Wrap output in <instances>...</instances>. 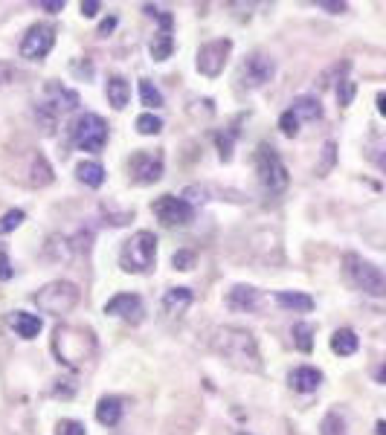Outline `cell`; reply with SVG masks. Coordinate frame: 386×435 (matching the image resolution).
Segmentation results:
<instances>
[{
  "instance_id": "obj_31",
  "label": "cell",
  "mask_w": 386,
  "mask_h": 435,
  "mask_svg": "<svg viewBox=\"0 0 386 435\" xmlns=\"http://www.w3.org/2000/svg\"><path fill=\"white\" fill-rule=\"evenodd\" d=\"M137 131L146 134V137H154V134L163 131V122H160V117H154V114H142L137 119Z\"/></svg>"
},
{
  "instance_id": "obj_1",
  "label": "cell",
  "mask_w": 386,
  "mask_h": 435,
  "mask_svg": "<svg viewBox=\"0 0 386 435\" xmlns=\"http://www.w3.org/2000/svg\"><path fill=\"white\" fill-rule=\"evenodd\" d=\"M209 348H212L224 363L238 368V372L259 375L265 368L259 343H255V336L244 328H230V325L215 328L212 336H209Z\"/></svg>"
},
{
  "instance_id": "obj_30",
  "label": "cell",
  "mask_w": 386,
  "mask_h": 435,
  "mask_svg": "<svg viewBox=\"0 0 386 435\" xmlns=\"http://www.w3.org/2000/svg\"><path fill=\"white\" fill-rule=\"evenodd\" d=\"M24 221H26V215L21 212V209H9V212L0 218V235H9L12 230H18Z\"/></svg>"
},
{
  "instance_id": "obj_32",
  "label": "cell",
  "mask_w": 386,
  "mask_h": 435,
  "mask_svg": "<svg viewBox=\"0 0 386 435\" xmlns=\"http://www.w3.org/2000/svg\"><path fill=\"white\" fill-rule=\"evenodd\" d=\"M198 264V253L195 250H178L171 255V267L174 270H192Z\"/></svg>"
},
{
  "instance_id": "obj_13",
  "label": "cell",
  "mask_w": 386,
  "mask_h": 435,
  "mask_svg": "<svg viewBox=\"0 0 386 435\" xmlns=\"http://www.w3.org/2000/svg\"><path fill=\"white\" fill-rule=\"evenodd\" d=\"M105 314L108 316H119L125 322H131V325H137V322H142L146 308H142V299L137 293H117L114 299H108Z\"/></svg>"
},
{
  "instance_id": "obj_34",
  "label": "cell",
  "mask_w": 386,
  "mask_h": 435,
  "mask_svg": "<svg viewBox=\"0 0 386 435\" xmlns=\"http://www.w3.org/2000/svg\"><path fill=\"white\" fill-rule=\"evenodd\" d=\"M18 78H21V70L15 67V64L0 61V87H3V85H15Z\"/></svg>"
},
{
  "instance_id": "obj_14",
  "label": "cell",
  "mask_w": 386,
  "mask_h": 435,
  "mask_svg": "<svg viewBox=\"0 0 386 435\" xmlns=\"http://www.w3.org/2000/svg\"><path fill=\"white\" fill-rule=\"evenodd\" d=\"M44 105L41 108H47V110H53V114H64V110H76L78 108V93L76 90H67L61 82H47L44 85Z\"/></svg>"
},
{
  "instance_id": "obj_18",
  "label": "cell",
  "mask_w": 386,
  "mask_h": 435,
  "mask_svg": "<svg viewBox=\"0 0 386 435\" xmlns=\"http://www.w3.org/2000/svg\"><path fill=\"white\" fill-rule=\"evenodd\" d=\"M9 325L18 336H24V340H35V336L41 334V316L26 314V311H15L9 316Z\"/></svg>"
},
{
  "instance_id": "obj_39",
  "label": "cell",
  "mask_w": 386,
  "mask_h": 435,
  "mask_svg": "<svg viewBox=\"0 0 386 435\" xmlns=\"http://www.w3.org/2000/svg\"><path fill=\"white\" fill-rule=\"evenodd\" d=\"M334 160H337V145H334V142H328V145H326V163L319 166L317 171H319V174H326V171L334 166Z\"/></svg>"
},
{
  "instance_id": "obj_24",
  "label": "cell",
  "mask_w": 386,
  "mask_h": 435,
  "mask_svg": "<svg viewBox=\"0 0 386 435\" xmlns=\"http://www.w3.org/2000/svg\"><path fill=\"white\" fill-rule=\"evenodd\" d=\"M108 102L114 105L117 110H122L128 102H131V87H128V82L122 76H110L108 78Z\"/></svg>"
},
{
  "instance_id": "obj_25",
  "label": "cell",
  "mask_w": 386,
  "mask_h": 435,
  "mask_svg": "<svg viewBox=\"0 0 386 435\" xmlns=\"http://www.w3.org/2000/svg\"><path fill=\"white\" fill-rule=\"evenodd\" d=\"M149 50H151V58H154V61H166V58H171V53H174V38H171V29H160L157 35L151 38Z\"/></svg>"
},
{
  "instance_id": "obj_17",
  "label": "cell",
  "mask_w": 386,
  "mask_h": 435,
  "mask_svg": "<svg viewBox=\"0 0 386 435\" xmlns=\"http://www.w3.org/2000/svg\"><path fill=\"white\" fill-rule=\"evenodd\" d=\"M287 383H291V389L294 392H317L319 389V383H323V372L319 368H314V366H299V368H294L291 375H287Z\"/></svg>"
},
{
  "instance_id": "obj_42",
  "label": "cell",
  "mask_w": 386,
  "mask_h": 435,
  "mask_svg": "<svg viewBox=\"0 0 386 435\" xmlns=\"http://www.w3.org/2000/svg\"><path fill=\"white\" fill-rule=\"evenodd\" d=\"M73 70H76L78 76H85V78H90V76H93V64H87V67H85V64H82V61H78V58H76V61H73Z\"/></svg>"
},
{
  "instance_id": "obj_7",
  "label": "cell",
  "mask_w": 386,
  "mask_h": 435,
  "mask_svg": "<svg viewBox=\"0 0 386 435\" xmlns=\"http://www.w3.org/2000/svg\"><path fill=\"white\" fill-rule=\"evenodd\" d=\"M108 122L99 114H82L70 125V139L82 151H102L108 142Z\"/></svg>"
},
{
  "instance_id": "obj_6",
  "label": "cell",
  "mask_w": 386,
  "mask_h": 435,
  "mask_svg": "<svg viewBox=\"0 0 386 435\" xmlns=\"http://www.w3.org/2000/svg\"><path fill=\"white\" fill-rule=\"evenodd\" d=\"M78 299H82V296H78V287L73 282H67V279L44 284L35 293V305L44 314H53V316H64V314L76 311Z\"/></svg>"
},
{
  "instance_id": "obj_20",
  "label": "cell",
  "mask_w": 386,
  "mask_h": 435,
  "mask_svg": "<svg viewBox=\"0 0 386 435\" xmlns=\"http://www.w3.org/2000/svg\"><path fill=\"white\" fill-rule=\"evenodd\" d=\"M360 340H358V334L351 331V328H340V331H334L331 336V351L337 354V357H351V354L358 351Z\"/></svg>"
},
{
  "instance_id": "obj_43",
  "label": "cell",
  "mask_w": 386,
  "mask_h": 435,
  "mask_svg": "<svg viewBox=\"0 0 386 435\" xmlns=\"http://www.w3.org/2000/svg\"><path fill=\"white\" fill-rule=\"evenodd\" d=\"M41 9H47V12H61L64 9V3H61V0H44V3H41Z\"/></svg>"
},
{
  "instance_id": "obj_44",
  "label": "cell",
  "mask_w": 386,
  "mask_h": 435,
  "mask_svg": "<svg viewBox=\"0 0 386 435\" xmlns=\"http://www.w3.org/2000/svg\"><path fill=\"white\" fill-rule=\"evenodd\" d=\"M110 29H117V18H108V21L99 26V35H108Z\"/></svg>"
},
{
  "instance_id": "obj_29",
  "label": "cell",
  "mask_w": 386,
  "mask_h": 435,
  "mask_svg": "<svg viewBox=\"0 0 386 435\" xmlns=\"http://www.w3.org/2000/svg\"><path fill=\"white\" fill-rule=\"evenodd\" d=\"M319 435H346V424H343V418L337 415V412H328L323 418V427H319Z\"/></svg>"
},
{
  "instance_id": "obj_36",
  "label": "cell",
  "mask_w": 386,
  "mask_h": 435,
  "mask_svg": "<svg viewBox=\"0 0 386 435\" xmlns=\"http://www.w3.org/2000/svg\"><path fill=\"white\" fill-rule=\"evenodd\" d=\"M337 99H340V105H351V99H355V82H349V78H343L340 87H337Z\"/></svg>"
},
{
  "instance_id": "obj_12",
  "label": "cell",
  "mask_w": 386,
  "mask_h": 435,
  "mask_svg": "<svg viewBox=\"0 0 386 435\" xmlns=\"http://www.w3.org/2000/svg\"><path fill=\"white\" fill-rule=\"evenodd\" d=\"M276 76V61H273L267 53H250L241 64V85L247 90L267 85L270 78Z\"/></svg>"
},
{
  "instance_id": "obj_8",
  "label": "cell",
  "mask_w": 386,
  "mask_h": 435,
  "mask_svg": "<svg viewBox=\"0 0 386 435\" xmlns=\"http://www.w3.org/2000/svg\"><path fill=\"white\" fill-rule=\"evenodd\" d=\"M163 151H151V148H142V151H134L128 157V174L131 180L140 183V186H151L163 177Z\"/></svg>"
},
{
  "instance_id": "obj_28",
  "label": "cell",
  "mask_w": 386,
  "mask_h": 435,
  "mask_svg": "<svg viewBox=\"0 0 386 435\" xmlns=\"http://www.w3.org/2000/svg\"><path fill=\"white\" fill-rule=\"evenodd\" d=\"M140 96H142V105H149V108L163 105V96H160V90L151 85V78H142L140 82Z\"/></svg>"
},
{
  "instance_id": "obj_27",
  "label": "cell",
  "mask_w": 386,
  "mask_h": 435,
  "mask_svg": "<svg viewBox=\"0 0 386 435\" xmlns=\"http://www.w3.org/2000/svg\"><path fill=\"white\" fill-rule=\"evenodd\" d=\"M47 255H50V259H56V262H70V259H73L70 241L61 238V235H53L50 244H47Z\"/></svg>"
},
{
  "instance_id": "obj_15",
  "label": "cell",
  "mask_w": 386,
  "mask_h": 435,
  "mask_svg": "<svg viewBox=\"0 0 386 435\" xmlns=\"http://www.w3.org/2000/svg\"><path fill=\"white\" fill-rule=\"evenodd\" d=\"M195 302V296H192V290L189 287H169L163 299H160V308H163V314L169 319H178L189 311V305Z\"/></svg>"
},
{
  "instance_id": "obj_2",
  "label": "cell",
  "mask_w": 386,
  "mask_h": 435,
  "mask_svg": "<svg viewBox=\"0 0 386 435\" xmlns=\"http://www.w3.org/2000/svg\"><path fill=\"white\" fill-rule=\"evenodd\" d=\"M53 354L61 366H85L96 354V334L82 325H58L53 331Z\"/></svg>"
},
{
  "instance_id": "obj_35",
  "label": "cell",
  "mask_w": 386,
  "mask_h": 435,
  "mask_svg": "<svg viewBox=\"0 0 386 435\" xmlns=\"http://www.w3.org/2000/svg\"><path fill=\"white\" fill-rule=\"evenodd\" d=\"M279 128H282V134H285V137H296V131H299V119L294 117V110H285L282 119H279Z\"/></svg>"
},
{
  "instance_id": "obj_26",
  "label": "cell",
  "mask_w": 386,
  "mask_h": 435,
  "mask_svg": "<svg viewBox=\"0 0 386 435\" xmlns=\"http://www.w3.org/2000/svg\"><path fill=\"white\" fill-rule=\"evenodd\" d=\"M291 334H294V346L302 354H311L314 351V328L308 325V322H296Z\"/></svg>"
},
{
  "instance_id": "obj_11",
  "label": "cell",
  "mask_w": 386,
  "mask_h": 435,
  "mask_svg": "<svg viewBox=\"0 0 386 435\" xmlns=\"http://www.w3.org/2000/svg\"><path fill=\"white\" fill-rule=\"evenodd\" d=\"M233 50V41L230 38H218V41H209L198 50V70L206 78H218L227 67V58Z\"/></svg>"
},
{
  "instance_id": "obj_41",
  "label": "cell",
  "mask_w": 386,
  "mask_h": 435,
  "mask_svg": "<svg viewBox=\"0 0 386 435\" xmlns=\"http://www.w3.org/2000/svg\"><path fill=\"white\" fill-rule=\"evenodd\" d=\"M96 12H99V0H82V15L93 18Z\"/></svg>"
},
{
  "instance_id": "obj_23",
  "label": "cell",
  "mask_w": 386,
  "mask_h": 435,
  "mask_svg": "<svg viewBox=\"0 0 386 435\" xmlns=\"http://www.w3.org/2000/svg\"><path fill=\"white\" fill-rule=\"evenodd\" d=\"M276 302L287 311H302V314L314 311V299L308 293H299V290H282V293H276Z\"/></svg>"
},
{
  "instance_id": "obj_5",
  "label": "cell",
  "mask_w": 386,
  "mask_h": 435,
  "mask_svg": "<svg viewBox=\"0 0 386 435\" xmlns=\"http://www.w3.org/2000/svg\"><path fill=\"white\" fill-rule=\"evenodd\" d=\"M255 174H259V183L265 186L267 195H282L287 189V183H291L282 157L273 151L267 142H262L259 151H255Z\"/></svg>"
},
{
  "instance_id": "obj_9",
  "label": "cell",
  "mask_w": 386,
  "mask_h": 435,
  "mask_svg": "<svg viewBox=\"0 0 386 435\" xmlns=\"http://www.w3.org/2000/svg\"><path fill=\"white\" fill-rule=\"evenodd\" d=\"M151 212L157 215V221L163 227H189L195 221V209L192 203H186L183 198H174V195H163L151 203Z\"/></svg>"
},
{
  "instance_id": "obj_47",
  "label": "cell",
  "mask_w": 386,
  "mask_h": 435,
  "mask_svg": "<svg viewBox=\"0 0 386 435\" xmlns=\"http://www.w3.org/2000/svg\"><path fill=\"white\" fill-rule=\"evenodd\" d=\"M378 380H380V383H386V363H383V368L378 372Z\"/></svg>"
},
{
  "instance_id": "obj_22",
  "label": "cell",
  "mask_w": 386,
  "mask_h": 435,
  "mask_svg": "<svg viewBox=\"0 0 386 435\" xmlns=\"http://www.w3.org/2000/svg\"><path fill=\"white\" fill-rule=\"evenodd\" d=\"M76 177H78V183H85L90 189H99L105 183V169L99 163H93V160H82V163L76 166Z\"/></svg>"
},
{
  "instance_id": "obj_46",
  "label": "cell",
  "mask_w": 386,
  "mask_h": 435,
  "mask_svg": "<svg viewBox=\"0 0 386 435\" xmlns=\"http://www.w3.org/2000/svg\"><path fill=\"white\" fill-rule=\"evenodd\" d=\"M375 432H378V435H386V421H378V427H375Z\"/></svg>"
},
{
  "instance_id": "obj_19",
  "label": "cell",
  "mask_w": 386,
  "mask_h": 435,
  "mask_svg": "<svg viewBox=\"0 0 386 435\" xmlns=\"http://www.w3.org/2000/svg\"><path fill=\"white\" fill-rule=\"evenodd\" d=\"M119 418H122V398L105 395L99 404H96V421L99 424L114 427V424H119Z\"/></svg>"
},
{
  "instance_id": "obj_4",
  "label": "cell",
  "mask_w": 386,
  "mask_h": 435,
  "mask_svg": "<svg viewBox=\"0 0 386 435\" xmlns=\"http://www.w3.org/2000/svg\"><path fill=\"white\" fill-rule=\"evenodd\" d=\"M343 273L351 287H358L366 296H386V276L383 270L375 267L372 262H366L358 253L343 255Z\"/></svg>"
},
{
  "instance_id": "obj_3",
  "label": "cell",
  "mask_w": 386,
  "mask_h": 435,
  "mask_svg": "<svg viewBox=\"0 0 386 435\" xmlns=\"http://www.w3.org/2000/svg\"><path fill=\"white\" fill-rule=\"evenodd\" d=\"M157 262V238L154 232L142 230L137 235H131L125 241V247L119 253V267L125 273H140V276H149Z\"/></svg>"
},
{
  "instance_id": "obj_40",
  "label": "cell",
  "mask_w": 386,
  "mask_h": 435,
  "mask_svg": "<svg viewBox=\"0 0 386 435\" xmlns=\"http://www.w3.org/2000/svg\"><path fill=\"white\" fill-rule=\"evenodd\" d=\"M319 6L328 9L331 15H340V12H346V9H349V3H331V0H319Z\"/></svg>"
},
{
  "instance_id": "obj_37",
  "label": "cell",
  "mask_w": 386,
  "mask_h": 435,
  "mask_svg": "<svg viewBox=\"0 0 386 435\" xmlns=\"http://www.w3.org/2000/svg\"><path fill=\"white\" fill-rule=\"evenodd\" d=\"M12 276H15V270H12V262H9L6 250L0 247V282H9Z\"/></svg>"
},
{
  "instance_id": "obj_10",
  "label": "cell",
  "mask_w": 386,
  "mask_h": 435,
  "mask_svg": "<svg viewBox=\"0 0 386 435\" xmlns=\"http://www.w3.org/2000/svg\"><path fill=\"white\" fill-rule=\"evenodd\" d=\"M56 44V29L50 24H32L21 38V56L29 61H44Z\"/></svg>"
},
{
  "instance_id": "obj_38",
  "label": "cell",
  "mask_w": 386,
  "mask_h": 435,
  "mask_svg": "<svg viewBox=\"0 0 386 435\" xmlns=\"http://www.w3.org/2000/svg\"><path fill=\"white\" fill-rule=\"evenodd\" d=\"M218 139V148H221V160H230L233 157V139H227V134H215Z\"/></svg>"
},
{
  "instance_id": "obj_45",
  "label": "cell",
  "mask_w": 386,
  "mask_h": 435,
  "mask_svg": "<svg viewBox=\"0 0 386 435\" xmlns=\"http://www.w3.org/2000/svg\"><path fill=\"white\" fill-rule=\"evenodd\" d=\"M378 110L386 117V93H380V96H378Z\"/></svg>"
},
{
  "instance_id": "obj_16",
  "label": "cell",
  "mask_w": 386,
  "mask_h": 435,
  "mask_svg": "<svg viewBox=\"0 0 386 435\" xmlns=\"http://www.w3.org/2000/svg\"><path fill=\"white\" fill-rule=\"evenodd\" d=\"M227 305L233 311H259L262 308V290L250 284H235L227 293Z\"/></svg>"
},
{
  "instance_id": "obj_21",
  "label": "cell",
  "mask_w": 386,
  "mask_h": 435,
  "mask_svg": "<svg viewBox=\"0 0 386 435\" xmlns=\"http://www.w3.org/2000/svg\"><path fill=\"white\" fill-rule=\"evenodd\" d=\"M294 110V117L299 122H317V119H323V105H319L314 96H299V99L291 105Z\"/></svg>"
},
{
  "instance_id": "obj_33",
  "label": "cell",
  "mask_w": 386,
  "mask_h": 435,
  "mask_svg": "<svg viewBox=\"0 0 386 435\" xmlns=\"http://www.w3.org/2000/svg\"><path fill=\"white\" fill-rule=\"evenodd\" d=\"M56 435H85L82 421H73V418H64L56 424Z\"/></svg>"
}]
</instances>
